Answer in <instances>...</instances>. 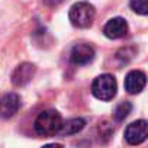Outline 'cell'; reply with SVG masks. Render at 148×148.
Here are the masks:
<instances>
[{"mask_svg": "<svg viewBox=\"0 0 148 148\" xmlns=\"http://www.w3.org/2000/svg\"><path fill=\"white\" fill-rule=\"evenodd\" d=\"M95 16H96L95 6L90 5L89 2L74 3L68 12V18H70L71 25L76 28H80V29L90 28L93 25Z\"/></svg>", "mask_w": 148, "mask_h": 148, "instance_id": "2", "label": "cell"}, {"mask_svg": "<svg viewBox=\"0 0 148 148\" xmlns=\"http://www.w3.org/2000/svg\"><path fill=\"white\" fill-rule=\"evenodd\" d=\"M131 110H132V105H131V102H121L116 108H115V110H113V118L118 121V122H121V121H123L129 113H131Z\"/></svg>", "mask_w": 148, "mask_h": 148, "instance_id": "11", "label": "cell"}, {"mask_svg": "<svg viewBox=\"0 0 148 148\" xmlns=\"http://www.w3.org/2000/svg\"><path fill=\"white\" fill-rule=\"evenodd\" d=\"M35 73H36V67L32 62H22L15 68V71L12 74V83L16 87L26 86L34 79Z\"/></svg>", "mask_w": 148, "mask_h": 148, "instance_id": "5", "label": "cell"}, {"mask_svg": "<svg viewBox=\"0 0 148 148\" xmlns=\"http://www.w3.org/2000/svg\"><path fill=\"white\" fill-rule=\"evenodd\" d=\"M148 136V123L144 119L132 122L125 129V139L131 145H138L144 142Z\"/></svg>", "mask_w": 148, "mask_h": 148, "instance_id": "4", "label": "cell"}, {"mask_svg": "<svg viewBox=\"0 0 148 148\" xmlns=\"http://www.w3.org/2000/svg\"><path fill=\"white\" fill-rule=\"evenodd\" d=\"M103 34L109 39H119L128 34V22L123 18H113L108 21V23L103 28Z\"/></svg>", "mask_w": 148, "mask_h": 148, "instance_id": "9", "label": "cell"}, {"mask_svg": "<svg viewBox=\"0 0 148 148\" xmlns=\"http://www.w3.org/2000/svg\"><path fill=\"white\" fill-rule=\"evenodd\" d=\"M129 5H131V9L138 15L145 16L148 13V0H131Z\"/></svg>", "mask_w": 148, "mask_h": 148, "instance_id": "12", "label": "cell"}, {"mask_svg": "<svg viewBox=\"0 0 148 148\" xmlns=\"http://www.w3.org/2000/svg\"><path fill=\"white\" fill-rule=\"evenodd\" d=\"M84 126H86L84 119H82V118H73V119H68L65 123L62 122V126H61V129H60L58 134H61L64 136L74 135V134H79Z\"/></svg>", "mask_w": 148, "mask_h": 148, "instance_id": "10", "label": "cell"}, {"mask_svg": "<svg viewBox=\"0 0 148 148\" xmlns=\"http://www.w3.org/2000/svg\"><path fill=\"white\" fill-rule=\"evenodd\" d=\"M116 92H118V83L112 74H102V76L95 79L92 84L93 96L103 102L112 100L116 96Z\"/></svg>", "mask_w": 148, "mask_h": 148, "instance_id": "3", "label": "cell"}, {"mask_svg": "<svg viewBox=\"0 0 148 148\" xmlns=\"http://www.w3.org/2000/svg\"><path fill=\"white\" fill-rule=\"evenodd\" d=\"M21 108V97L16 93H8L0 97V116L9 119L18 113Z\"/></svg>", "mask_w": 148, "mask_h": 148, "instance_id": "7", "label": "cell"}, {"mask_svg": "<svg viewBox=\"0 0 148 148\" xmlns=\"http://www.w3.org/2000/svg\"><path fill=\"white\" fill-rule=\"evenodd\" d=\"M145 83H147L145 73H142L139 70H132L125 77V90L131 95H138L144 90Z\"/></svg>", "mask_w": 148, "mask_h": 148, "instance_id": "6", "label": "cell"}, {"mask_svg": "<svg viewBox=\"0 0 148 148\" xmlns=\"http://www.w3.org/2000/svg\"><path fill=\"white\" fill-rule=\"evenodd\" d=\"M64 0H45V5H48V6H57V5H60V3H62Z\"/></svg>", "mask_w": 148, "mask_h": 148, "instance_id": "13", "label": "cell"}, {"mask_svg": "<svg viewBox=\"0 0 148 148\" xmlns=\"http://www.w3.org/2000/svg\"><path fill=\"white\" fill-rule=\"evenodd\" d=\"M95 60V48L89 44H77L71 51V61L77 65L90 64Z\"/></svg>", "mask_w": 148, "mask_h": 148, "instance_id": "8", "label": "cell"}, {"mask_svg": "<svg viewBox=\"0 0 148 148\" xmlns=\"http://www.w3.org/2000/svg\"><path fill=\"white\" fill-rule=\"evenodd\" d=\"M61 126H62V118L57 110H52V109L41 112L34 123L35 132L41 136L57 135L60 132Z\"/></svg>", "mask_w": 148, "mask_h": 148, "instance_id": "1", "label": "cell"}]
</instances>
